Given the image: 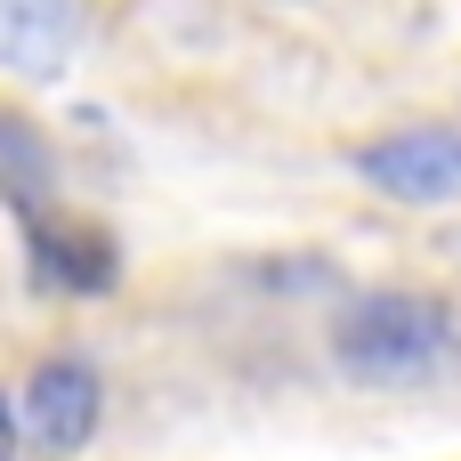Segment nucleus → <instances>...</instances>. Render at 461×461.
Segmentation results:
<instances>
[{"label":"nucleus","instance_id":"obj_2","mask_svg":"<svg viewBox=\"0 0 461 461\" xmlns=\"http://www.w3.org/2000/svg\"><path fill=\"white\" fill-rule=\"evenodd\" d=\"M348 162L389 203H461V130H438V122L429 130H389V138H365Z\"/></svg>","mask_w":461,"mask_h":461},{"label":"nucleus","instance_id":"obj_1","mask_svg":"<svg viewBox=\"0 0 461 461\" xmlns=\"http://www.w3.org/2000/svg\"><path fill=\"white\" fill-rule=\"evenodd\" d=\"M332 365L365 389H421L461 373V308L438 292H357L332 316Z\"/></svg>","mask_w":461,"mask_h":461},{"label":"nucleus","instance_id":"obj_4","mask_svg":"<svg viewBox=\"0 0 461 461\" xmlns=\"http://www.w3.org/2000/svg\"><path fill=\"white\" fill-rule=\"evenodd\" d=\"M73 41H81L73 0H0V73H8V81H49V73H65Z\"/></svg>","mask_w":461,"mask_h":461},{"label":"nucleus","instance_id":"obj_5","mask_svg":"<svg viewBox=\"0 0 461 461\" xmlns=\"http://www.w3.org/2000/svg\"><path fill=\"white\" fill-rule=\"evenodd\" d=\"M32 276L49 292H105L113 284V243L105 235H65V227L32 219Z\"/></svg>","mask_w":461,"mask_h":461},{"label":"nucleus","instance_id":"obj_3","mask_svg":"<svg viewBox=\"0 0 461 461\" xmlns=\"http://www.w3.org/2000/svg\"><path fill=\"white\" fill-rule=\"evenodd\" d=\"M16 429H24L32 446H49V454H73V446L97 429V373H89L81 357H49V365L24 381V397H16Z\"/></svg>","mask_w":461,"mask_h":461}]
</instances>
